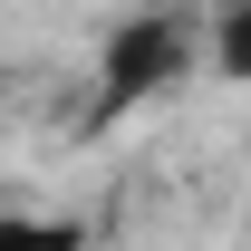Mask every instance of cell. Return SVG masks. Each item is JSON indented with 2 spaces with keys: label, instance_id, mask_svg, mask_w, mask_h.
I'll return each instance as SVG.
<instances>
[{
  "label": "cell",
  "instance_id": "2",
  "mask_svg": "<svg viewBox=\"0 0 251 251\" xmlns=\"http://www.w3.org/2000/svg\"><path fill=\"white\" fill-rule=\"evenodd\" d=\"M222 77H251V0L222 20Z\"/></svg>",
  "mask_w": 251,
  "mask_h": 251
},
{
  "label": "cell",
  "instance_id": "1",
  "mask_svg": "<svg viewBox=\"0 0 251 251\" xmlns=\"http://www.w3.org/2000/svg\"><path fill=\"white\" fill-rule=\"evenodd\" d=\"M184 68V39H174V20H135V29L106 49V97L97 106H126V97H145L155 77H174Z\"/></svg>",
  "mask_w": 251,
  "mask_h": 251
}]
</instances>
